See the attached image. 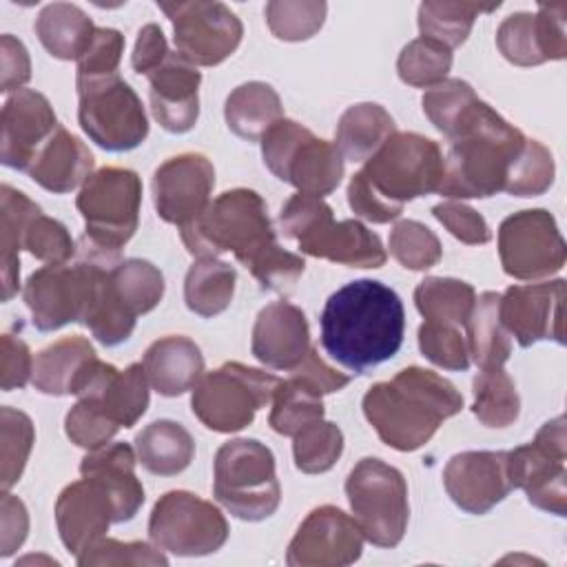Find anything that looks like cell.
<instances>
[{
	"instance_id": "obj_1",
	"label": "cell",
	"mask_w": 567,
	"mask_h": 567,
	"mask_svg": "<svg viewBox=\"0 0 567 567\" xmlns=\"http://www.w3.org/2000/svg\"><path fill=\"white\" fill-rule=\"evenodd\" d=\"M405 332L401 297L377 279H357L332 292L321 310V346L346 370L365 374L392 359Z\"/></svg>"
},
{
	"instance_id": "obj_2",
	"label": "cell",
	"mask_w": 567,
	"mask_h": 567,
	"mask_svg": "<svg viewBox=\"0 0 567 567\" xmlns=\"http://www.w3.org/2000/svg\"><path fill=\"white\" fill-rule=\"evenodd\" d=\"M445 157L439 144L419 133H394L365 159L348 184V204L354 215L388 224L403 213L405 202L436 193Z\"/></svg>"
},
{
	"instance_id": "obj_3",
	"label": "cell",
	"mask_w": 567,
	"mask_h": 567,
	"mask_svg": "<svg viewBox=\"0 0 567 567\" xmlns=\"http://www.w3.org/2000/svg\"><path fill=\"white\" fill-rule=\"evenodd\" d=\"M463 410V394L441 374L410 365L390 381L374 383L363 396V414L379 439L414 452L425 445L439 425Z\"/></svg>"
},
{
	"instance_id": "obj_4",
	"label": "cell",
	"mask_w": 567,
	"mask_h": 567,
	"mask_svg": "<svg viewBox=\"0 0 567 567\" xmlns=\"http://www.w3.org/2000/svg\"><path fill=\"white\" fill-rule=\"evenodd\" d=\"M525 140L514 124L483 100H476L450 137L443 179L436 193L447 199H470L505 190Z\"/></svg>"
},
{
	"instance_id": "obj_5",
	"label": "cell",
	"mask_w": 567,
	"mask_h": 567,
	"mask_svg": "<svg viewBox=\"0 0 567 567\" xmlns=\"http://www.w3.org/2000/svg\"><path fill=\"white\" fill-rule=\"evenodd\" d=\"M179 235L193 257L233 252L246 268L277 246L266 202L250 188L224 190L197 219L182 226Z\"/></svg>"
},
{
	"instance_id": "obj_6",
	"label": "cell",
	"mask_w": 567,
	"mask_h": 567,
	"mask_svg": "<svg viewBox=\"0 0 567 567\" xmlns=\"http://www.w3.org/2000/svg\"><path fill=\"white\" fill-rule=\"evenodd\" d=\"M120 252L80 241L78 261L49 264L35 270L22 290L31 321L42 332H53L66 323H84L102 272L120 261Z\"/></svg>"
},
{
	"instance_id": "obj_7",
	"label": "cell",
	"mask_w": 567,
	"mask_h": 567,
	"mask_svg": "<svg viewBox=\"0 0 567 567\" xmlns=\"http://www.w3.org/2000/svg\"><path fill=\"white\" fill-rule=\"evenodd\" d=\"M281 230L301 252L350 268H381L385 248L372 230L357 219H332V208L317 195H292L279 215Z\"/></svg>"
},
{
	"instance_id": "obj_8",
	"label": "cell",
	"mask_w": 567,
	"mask_h": 567,
	"mask_svg": "<svg viewBox=\"0 0 567 567\" xmlns=\"http://www.w3.org/2000/svg\"><path fill=\"white\" fill-rule=\"evenodd\" d=\"M213 494L239 520L270 518L281 501L270 447L257 439L226 441L215 454Z\"/></svg>"
},
{
	"instance_id": "obj_9",
	"label": "cell",
	"mask_w": 567,
	"mask_h": 567,
	"mask_svg": "<svg viewBox=\"0 0 567 567\" xmlns=\"http://www.w3.org/2000/svg\"><path fill=\"white\" fill-rule=\"evenodd\" d=\"M261 157L277 179L317 197L330 195L343 177L339 148L332 142L315 137L303 124L286 117L264 133Z\"/></svg>"
},
{
	"instance_id": "obj_10",
	"label": "cell",
	"mask_w": 567,
	"mask_h": 567,
	"mask_svg": "<svg viewBox=\"0 0 567 567\" xmlns=\"http://www.w3.org/2000/svg\"><path fill=\"white\" fill-rule=\"evenodd\" d=\"M281 379L259 368L228 361L193 385V414L213 432L230 434L252 423L257 410L272 401Z\"/></svg>"
},
{
	"instance_id": "obj_11",
	"label": "cell",
	"mask_w": 567,
	"mask_h": 567,
	"mask_svg": "<svg viewBox=\"0 0 567 567\" xmlns=\"http://www.w3.org/2000/svg\"><path fill=\"white\" fill-rule=\"evenodd\" d=\"M346 496L363 538L377 547H396L408 529L410 503L403 474L381 458H361L346 478Z\"/></svg>"
},
{
	"instance_id": "obj_12",
	"label": "cell",
	"mask_w": 567,
	"mask_h": 567,
	"mask_svg": "<svg viewBox=\"0 0 567 567\" xmlns=\"http://www.w3.org/2000/svg\"><path fill=\"white\" fill-rule=\"evenodd\" d=\"M78 120L100 148L122 153L137 148L148 135V120L137 93L120 78H75Z\"/></svg>"
},
{
	"instance_id": "obj_13",
	"label": "cell",
	"mask_w": 567,
	"mask_h": 567,
	"mask_svg": "<svg viewBox=\"0 0 567 567\" xmlns=\"http://www.w3.org/2000/svg\"><path fill=\"white\" fill-rule=\"evenodd\" d=\"M142 182L131 168L104 166L95 171L78 193L75 206L84 217V237L109 252L135 235L140 221Z\"/></svg>"
},
{
	"instance_id": "obj_14",
	"label": "cell",
	"mask_w": 567,
	"mask_h": 567,
	"mask_svg": "<svg viewBox=\"0 0 567 567\" xmlns=\"http://www.w3.org/2000/svg\"><path fill=\"white\" fill-rule=\"evenodd\" d=\"M151 543L175 556H206L228 540L224 514L186 489L159 496L148 518Z\"/></svg>"
},
{
	"instance_id": "obj_15",
	"label": "cell",
	"mask_w": 567,
	"mask_h": 567,
	"mask_svg": "<svg viewBox=\"0 0 567 567\" xmlns=\"http://www.w3.org/2000/svg\"><path fill=\"white\" fill-rule=\"evenodd\" d=\"M567 436L565 416L543 423L534 441L507 452V465L514 489H523L527 501L556 516H565L567 507Z\"/></svg>"
},
{
	"instance_id": "obj_16",
	"label": "cell",
	"mask_w": 567,
	"mask_h": 567,
	"mask_svg": "<svg viewBox=\"0 0 567 567\" xmlns=\"http://www.w3.org/2000/svg\"><path fill=\"white\" fill-rule=\"evenodd\" d=\"M498 257L514 279H543L565 266V239L549 210L529 208L505 217L498 226Z\"/></svg>"
},
{
	"instance_id": "obj_17",
	"label": "cell",
	"mask_w": 567,
	"mask_h": 567,
	"mask_svg": "<svg viewBox=\"0 0 567 567\" xmlns=\"http://www.w3.org/2000/svg\"><path fill=\"white\" fill-rule=\"evenodd\" d=\"M159 9L173 22L177 53L195 66L224 62L241 42V20L224 2H159Z\"/></svg>"
},
{
	"instance_id": "obj_18",
	"label": "cell",
	"mask_w": 567,
	"mask_h": 567,
	"mask_svg": "<svg viewBox=\"0 0 567 567\" xmlns=\"http://www.w3.org/2000/svg\"><path fill=\"white\" fill-rule=\"evenodd\" d=\"M363 534L354 518L334 505L315 507L292 536L286 563L290 567H341L359 560Z\"/></svg>"
},
{
	"instance_id": "obj_19",
	"label": "cell",
	"mask_w": 567,
	"mask_h": 567,
	"mask_svg": "<svg viewBox=\"0 0 567 567\" xmlns=\"http://www.w3.org/2000/svg\"><path fill=\"white\" fill-rule=\"evenodd\" d=\"M563 301L565 279L509 286L501 295L498 317L507 334H512L520 348H529L547 339L565 343Z\"/></svg>"
},
{
	"instance_id": "obj_20",
	"label": "cell",
	"mask_w": 567,
	"mask_h": 567,
	"mask_svg": "<svg viewBox=\"0 0 567 567\" xmlns=\"http://www.w3.org/2000/svg\"><path fill=\"white\" fill-rule=\"evenodd\" d=\"M215 168L202 153L168 157L153 175V199L157 215L179 228L197 219L210 204Z\"/></svg>"
},
{
	"instance_id": "obj_21",
	"label": "cell",
	"mask_w": 567,
	"mask_h": 567,
	"mask_svg": "<svg viewBox=\"0 0 567 567\" xmlns=\"http://www.w3.org/2000/svg\"><path fill=\"white\" fill-rule=\"evenodd\" d=\"M148 379L142 363L117 370L97 357L82 372L75 396L95 408L117 427H133L148 408Z\"/></svg>"
},
{
	"instance_id": "obj_22",
	"label": "cell",
	"mask_w": 567,
	"mask_h": 567,
	"mask_svg": "<svg viewBox=\"0 0 567 567\" xmlns=\"http://www.w3.org/2000/svg\"><path fill=\"white\" fill-rule=\"evenodd\" d=\"M567 4H538L536 13L518 11L507 16L496 31V47L516 66H536L567 55L565 31Z\"/></svg>"
},
{
	"instance_id": "obj_23",
	"label": "cell",
	"mask_w": 567,
	"mask_h": 567,
	"mask_svg": "<svg viewBox=\"0 0 567 567\" xmlns=\"http://www.w3.org/2000/svg\"><path fill=\"white\" fill-rule=\"evenodd\" d=\"M113 523H120L117 501L111 489L93 476H82L66 485L55 501L60 540L75 556L104 538V532Z\"/></svg>"
},
{
	"instance_id": "obj_24",
	"label": "cell",
	"mask_w": 567,
	"mask_h": 567,
	"mask_svg": "<svg viewBox=\"0 0 567 567\" xmlns=\"http://www.w3.org/2000/svg\"><path fill=\"white\" fill-rule=\"evenodd\" d=\"M447 496L467 514H487L512 489L507 452H461L443 470Z\"/></svg>"
},
{
	"instance_id": "obj_25",
	"label": "cell",
	"mask_w": 567,
	"mask_h": 567,
	"mask_svg": "<svg viewBox=\"0 0 567 567\" xmlns=\"http://www.w3.org/2000/svg\"><path fill=\"white\" fill-rule=\"evenodd\" d=\"M2 164L29 173L44 144L55 133L58 117L51 102L33 89H20L2 106Z\"/></svg>"
},
{
	"instance_id": "obj_26",
	"label": "cell",
	"mask_w": 567,
	"mask_h": 567,
	"mask_svg": "<svg viewBox=\"0 0 567 567\" xmlns=\"http://www.w3.org/2000/svg\"><path fill=\"white\" fill-rule=\"evenodd\" d=\"M250 350L270 370H295L312 350L303 310L288 301H272L261 308L252 326Z\"/></svg>"
},
{
	"instance_id": "obj_27",
	"label": "cell",
	"mask_w": 567,
	"mask_h": 567,
	"mask_svg": "<svg viewBox=\"0 0 567 567\" xmlns=\"http://www.w3.org/2000/svg\"><path fill=\"white\" fill-rule=\"evenodd\" d=\"M151 111L157 124L168 133H186L199 117L202 73L177 51L148 75Z\"/></svg>"
},
{
	"instance_id": "obj_28",
	"label": "cell",
	"mask_w": 567,
	"mask_h": 567,
	"mask_svg": "<svg viewBox=\"0 0 567 567\" xmlns=\"http://www.w3.org/2000/svg\"><path fill=\"white\" fill-rule=\"evenodd\" d=\"M146 379L162 396H179L204 374L199 346L184 334H168L148 346L142 359Z\"/></svg>"
},
{
	"instance_id": "obj_29",
	"label": "cell",
	"mask_w": 567,
	"mask_h": 567,
	"mask_svg": "<svg viewBox=\"0 0 567 567\" xmlns=\"http://www.w3.org/2000/svg\"><path fill=\"white\" fill-rule=\"evenodd\" d=\"M93 153L62 124L35 157L29 175L49 193H71L93 175Z\"/></svg>"
},
{
	"instance_id": "obj_30",
	"label": "cell",
	"mask_w": 567,
	"mask_h": 567,
	"mask_svg": "<svg viewBox=\"0 0 567 567\" xmlns=\"http://www.w3.org/2000/svg\"><path fill=\"white\" fill-rule=\"evenodd\" d=\"M137 454L128 443H111L91 450L82 463L80 474L102 481L117 501L120 523L131 520L144 503V487L135 476Z\"/></svg>"
},
{
	"instance_id": "obj_31",
	"label": "cell",
	"mask_w": 567,
	"mask_h": 567,
	"mask_svg": "<svg viewBox=\"0 0 567 567\" xmlns=\"http://www.w3.org/2000/svg\"><path fill=\"white\" fill-rule=\"evenodd\" d=\"M93 359H95V350L89 339L78 334L64 337L35 354L31 383L42 394H51V396L73 394L82 372Z\"/></svg>"
},
{
	"instance_id": "obj_32",
	"label": "cell",
	"mask_w": 567,
	"mask_h": 567,
	"mask_svg": "<svg viewBox=\"0 0 567 567\" xmlns=\"http://www.w3.org/2000/svg\"><path fill=\"white\" fill-rule=\"evenodd\" d=\"M42 215L40 206L22 190L2 184L0 188V275L2 301H9L20 286V250L24 248V233L29 224Z\"/></svg>"
},
{
	"instance_id": "obj_33",
	"label": "cell",
	"mask_w": 567,
	"mask_h": 567,
	"mask_svg": "<svg viewBox=\"0 0 567 567\" xmlns=\"http://www.w3.org/2000/svg\"><path fill=\"white\" fill-rule=\"evenodd\" d=\"M135 454L146 472L155 476H175L190 465L195 441L182 423L159 419L137 432Z\"/></svg>"
},
{
	"instance_id": "obj_34",
	"label": "cell",
	"mask_w": 567,
	"mask_h": 567,
	"mask_svg": "<svg viewBox=\"0 0 567 567\" xmlns=\"http://www.w3.org/2000/svg\"><path fill=\"white\" fill-rule=\"evenodd\" d=\"M33 29L49 55L58 60H80L97 27L80 7L71 2H53L38 13Z\"/></svg>"
},
{
	"instance_id": "obj_35",
	"label": "cell",
	"mask_w": 567,
	"mask_h": 567,
	"mask_svg": "<svg viewBox=\"0 0 567 567\" xmlns=\"http://www.w3.org/2000/svg\"><path fill=\"white\" fill-rule=\"evenodd\" d=\"M224 117L237 137L257 142L275 122L284 117V106L279 93L270 84L252 80L230 91L226 97Z\"/></svg>"
},
{
	"instance_id": "obj_36",
	"label": "cell",
	"mask_w": 567,
	"mask_h": 567,
	"mask_svg": "<svg viewBox=\"0 0 567 567\" xmlns=\"http://www.w3.org/2000/svg\"><path fill=\"white\" fill-rule=\"evenodd\" d=\"M394 133L396 124L381 104L359 102L348 106L339 117L334 146L341 157L350 162H365Z\"/></svg>"
},
{
	"instance_id": "obj_37",
	"label": "cell",
	"mask_w": 567,
	"mask_h": 567,
	"mask_svg": "<svg viewBox=\"0 0 567 567\" xmlns=\"http://www.w3.org/2000/svg\"><path fill=\"white\" fill-rule=\"evenodd\" d=\"M498 292H483L476 297L474 308L465 321L467 334V350L470 359L483 370V368H496L503 365L512 354V341L507 330L501 323L498 317Z\"/></svg>"
},
{
	"instance_id": "obj_38",
	"label": "cell",
	"mask_w": 567,
	"mask_h": 567,
	"mask_svg": "<svg viewBox=\"0 0 567 567\" xmlns=\"http://www.w3.org/2000/svg\"><path fill=\"white\" fill-rule=\"evenodd\" d=\"M235 268L217 257H199L186 272L184 301L190 312L208 319L221 315L235 295Z\"/></svg>"
},
{
	"instance_id": "obj_39",
	"label": "cell",
	"mask_w": 567,
	"mask_h": 567,
	"mask_svg": "<svg viewBox=\"0 0 567 567\" xmlns=\"http://www.w3.org/2000/svg\"><path fill=\"white\" fill-rule=\"evenodd\" d=\"M323 419V392L303 374L290 370L286 381H279L272 394L268 425L284 436H295L306 425Z\"/></svg>"
},
{
	"instance_id": "obj_40",
	"label": "cell",
	"mask_w": 567,
	"mask_h": 567,
	"mask_svg": "<svg viewBox=\"0 0 567 567\" xmlns=\"http://www.w3.org/2000/svg\"><path fill=\"white\" fill-rule=\"evenodd\" d=\"M476 301V292L467 281L454 277H425L414 290L416 310L430 323L465 326Z\"/></svg>"
},
{
	"instance_id": "obj_41",
	"label": "cell",
	"mask_w": 567,
	"mask_h": 567,
	"mask_svg": "<svg viewBox=\"0 0 567 567\" xmlns=\"http://www.w3.org/2000/svg\"><path fill=\"white\" fill-rule=\"evenodd\" d=\"M472 412L485 427H507L518 419L520 399L503 365L483 368L474 377Z\"/></svg>"
},
{
	"instance_id": "obj_42",
	"label": "cell",
	"mask_w": 567,
	"mask_h": 567,
	"mask_svg": "<svg viewBox=\"0 0 567 567\" xmlns=\"http://www.w3.org/2000/svg\"><path fill=\"white\" fill-rule=\"evenodd\" d=\"M498 7L496 4H478V2H423L419 7V31L421 38L436 40L445 44L447 49L461 47L470 31L474 20L481 13H489Z\"/></svg>"
},
{
	"instance_id": "obj_43",
	"label": "cell",
	"mask_w": 567,
	"mask_h": 567,
	"mask_svg": "<svg viewBox=\"0 0 567 567\" xmlns=\"http://www.w3.org/2000/svg\"><path fill=\"white\" fill-rule=\"evenodd\" d=\"M111 284L120 301L135 317L151 312L164 297V275L146 259H124L115 264Z\"/></svg>"
},
{
	"instance_id": "obj_44",
	"label": "cell",
	"mask_w": 567,
	"mask_h": 567,
	"mask_svg": "<svg viewBox=\"0 0 567 567\" xmlns=\"http://www.w3.org/2000/svg\"><path fill=\"white\" fill-rule=\"evenodd\" d=\"M452 69V49L445 44L416 38L403 47L396 60V73L401 82L416 89H432L445 80Z\"/></svg>"
},
{
	"instance_id": "obj_45",
	"label": "cell",
	"mask_w": 567,
	"mask_h": 567,
	"mask_svg": "<svg viewBox=\"0 0 567 567\" xmlns=\"http://www.w3.org/2000/svg\"><path fill=\"white\" fill-rule=\"evenodd\" d=\"M33 441H35V430H33L31 419L24 412L4 405L0 410V461H2L0 483H2V492H9L20 481L24 465L29 461V454H31Z\"/></svg>"
},
{
	"instance_id": "obj_46",
	"label": "cell",
	"mask_w": 567,
	"mask_h": 567,
	"mask_svg": "<svg viewBox=\"0 0 567 567\" xmlns=\"http://www.w3.org/2000/svg\"><path fill=\"white\" fill-rule=\"evenodd\" d=\"M343 452V432L330 421H315L292 436L295 465L303 474L328 472Z\"/></svg>"
},
{
	"instance_id": "obj_47",
	"label": "cell",
	"mask_w": 567,
	"mask_h": 567,
	"mask_svg": "<svg viewBox=\"0 0 567 567\" xmlns=\"http://www.w3.org/2000/svg\"><path fill=\"white\" fill-rule=\"evenodd\" d=\"M474 89L458 78H445L423 93V113L447 140L456 133L458 124L476 102Z\"/></svg>"
},
{
	"instance_id": "obj_48",
	"label": "cell",
	"mask_w": 567,
	"mask_h": 567,
	"mask_svg": "<svg viewBox=\"0 0 567 567\" xmlns=\"http://www.w3.org/2000/svg\"><path fill=\"white\" fill-rule=\"evenodd\" d=\"M390 255L408 270H427L441 261L439 237L416 219H401L390 233Z\"/></svg>"
},
{
	"instance_id": "obj_49",
	"label": "cell",
	"mask_w": 567,
	"mask_h": 567,
	"mask_svg": "<svg viewBox=\"0 0 567 567\" xmlns=\"http://www.w3.org/2000/svg\"><path fill=\"white\" fill-rule=\"evenodd\" d=\"M328 4L326 2H288L275 0L266 4V22L275 38L286 42H301L312 38L323 20H326Z\"/></svg>"
},
{
	"instance_id": "obj_50",
	"label": "cell",
	"mask_w": 567,
	"mask_h": 567,
	"mask_svg": "<svg viewBox=\"0 0 567 567\" xmlns=\"http://www.w3.org/2000/svg\"><path fill=\"white\" fill-rule=\"evenodd\" d=\"M554 173L556 168L549 148L538 140H525V146L509 171L505 193L516 197L543 195L551 186Z\"/></svg>"
},
{
	"instance_id": "obj_51",
	"label": "cell",
	"mask_w": 567,
	"mask_h": 567,
	"mask_svg": "<svg viewBox=\"0 0 567 567\" xmlns=\"http://www.w3.org/2000/svg\"><path fill=\"white\" fill-rule=\"evenodd\" d=\"M419 348L427 361L443 370L463 372L470 368V350L458 326L423 321L419 328Z\"/></svg>"
},
{
	"instance_id": "obj_52",
	"label": "cell",
	"mask_w": 567,
	"mask_h": 567,
	"mask_svg": "<svg viewBox=\"0 0 567 567\" xmlns=\"http://www.w3.org/2000/svg\"><path fill=\"white\" fill-rule=\"evenodd\" d=\"M78 565H168V558L155 545L135 540L120 543L113 538H100L82 554L75 556Z\"/></svg>"
},
{
	"instance_id": "obj_53",
	"label": "cell",
	"mask_w": 567,
	"mask_h": 567,
	"mask_svg": "<svg viewBox=\"0 0 567 567\" xmlns=\"http://www.w3.org/2000/svg\"><path fill=\"white\" fill-rule=\"evenodd\" d=\"M24 248L40 261L47 264H64L73 257L75 244L66 230V226L53 217L38 215L27 233H24Z\"/></svg>"
},
{
	"instance_id": "obj_54",
	"label": "cell",
	"mask_w": 567,
	"mask_h": 567,
	"mask_svg": "<svg viewBox=\"0 0 567 567\" xmlns=\"http://www.w3.org/2000/svg\"><path fill=\"white\" fill-rule=\"evenodd\" d=\"M120 427L113 425L109 419H104L95 408H91L86 401H80L66 412L64 419V432L78 447L84 450H97L106 445Z\"/></svg>"
},
{
	"instance_id": "obj_55",
	"label": "cell",
	"mask_w": 567,
	"mask_h": 567,
	"mask_svg": "<svg viewBox=\"0 0 567 567\" xmlns=\"http://www.w3.org/2000/svg\"><path fill=\"white\" fill-rule=\"evenodd\" d=\"M122 53H124V35L117 29L97 27L89 49L78 60L75 78H100V75L117 73Z\"/></svg>"
},
{
	"instance_id": "obj_56",
	"label": "cell",
	"mask_w": 567,
	"mask_h": 567,
	"mask_svg": "<svg viewBox=\"0 0 567 567\" xmlns=\"http://www.w3.org/2000/svg\"><path fill=\"white\" fill-rule=\"evenodd\" d=\"M432 215L456 239H461L467 246H481V244H487L492 239V233H489V226H487L485 217L476 208H472L463 202H454V199L441 202L432 208Z\"/></svg>"
},
{
	"instance_id": "obj_57",
	"label": "cell",
	"mask_w": 567,
	"mask_h": 567,
	"mask_svg": "<svg viewBox=\"0 0 567 567\" xmlns=\"http://www.w3.org/2000/svg\"><path fill=\"white\" fill-rule=\"evenodd\" d=\"M33 374V359L29 346L13 334H2V357H0V383L4 392L24 388Z\"/></svg>"
},
{
	"instance_id": "obj_58",
	"label": "cell",
	"mask_w": 567,
	"mask_h": 567,
	"mask_svg": "<svg viewBox=\"0 0 567 567\" xmlns=\"http://www.w3.org/2000/svg\"><path fill=\"white\" fill-rule=\"evenodd\" d=\"M0 518H2V525H0V556L7 558L11 556L27 538V532H29V514H27V507L24 503L9 494V492H2V501H0Z\"/></svg>"
},
{
	"instance_id": "obj_59",
	"label": "cell",
	"mask_w": 567,
	"mask_h": 567,
	"mask_svg": "<svg viewBox=\"0 0 567 567\" xmlns=\"http://www.w3.org/2000/svg\"><path fill=\"white\" fill-rule=\"evenodd\" d=\"M0 60H2V93L20 91L22 84L31 78V60L24 49V44L13 38L11 33H4L0 38Z\"/></svg>"
},
{
	"instance_id": "obj_60",
	"label": "cell",
	"mask_w": 567,
	"mask_h": 567,
	"mask_svg": "<svg viewBox=\"0 0 567 567\" xmlns=\"http://www.w3.org/2000/svg\"><path fill=\"white\" fill-rule=\"evenodd\" d=\"M168 44L166 38L162 33V29L157 24H146L140 29L137 40H135V49L131 55V64L135 69V73L140 75H148L151 71H155L166 58H168Z\"/></svg>"
},
{
	"instance_id": "obj_61",
	"label": "cell",
	"mask_w": 567,
	"mask_h": 567,
	"mask_svg": "<svg viewBox=\"0 0 567 567\" xmlns=\"http://www.w3.org/2000/svg\"><path fill=\"white\" fill-rule=\"evenodd\" d=\"M295 372L303 374L310 383H315L323 394H330V392H339L343 390L348 383H350V377L339 372L337 368L328 365L315 350L308 352V357L295 368Z\"/></svg>"
}]
</instances>
